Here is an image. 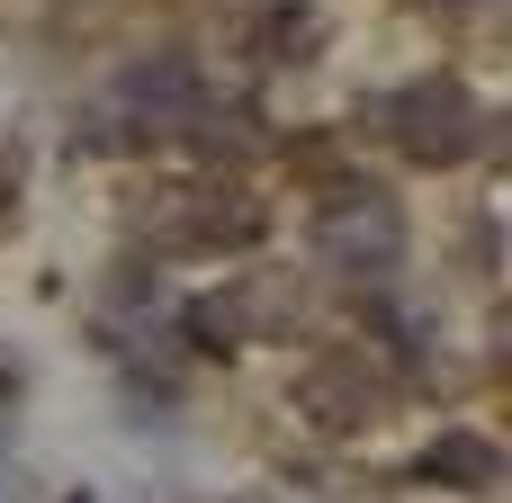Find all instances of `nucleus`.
Here are the masks:
<instances>
[{
  "label": "nucleus",
  "mask_w": 512,
  "mask_h": 503,
  "mask_svg": "<svg viewBox=\"0 0 512 503\" xmlns=\"http://www.w3.org/2000/svg\"><path fill=\"white\" fill-rule=\"evenodd\" d=\"M0 503H18V468L9 459H0Z\"/></svg>",
  "instance_id": "nucleus-9"
},
{
  "label": "nucleus",
  "mask_w": 512,
  "mask_h": 503,
  "mask_svg": "<svg viewBox=\"0 0 512 503\" xmlns=\"http://www.w3.org/2000/svg\"><path fill=\"white\" fill-rule=\"evenodd\" d=\"M405 9H432V18H468L477 0H405Z\"/></svg>",
  "instance_id": "nucleus-8"
},
{
  "label": "nucleus",
  "mask_w": 512,
  "mask_h": 503,
  "mask_svg": "<svg viewBox=\"0 0 512 503\" xmlns=\"http://www.w3.org/2000/svg\"><path fill=\"white\" fill-rule=\"evenodd\" d=\"M315 261L342 279H396L405 261V216L378 180H333L315 198Z\"/></svg>",
  "instance_id": "nucleus-2"
},
{
  "label": "nucleus",
  "mask_w": 512,
  "mask_h": 503,
  "mask_svg": "<svg viewBox=\"0 0 512 503\" xmlns=\"http://www.w3.org/2000/svg\"><path fill=\"white\" fill-rule=\"evenodd\" d=\"M423 477L450 486V495H495V486H504V450H495L486 432H441V441L423 450Z\"/></svg>",
  "instance_id": "nucleus-6"
},
{
  "label": "nucleus",
  "mask_w": 512,
  "mask_h": 503,
  "mask_svg": "<svg viewBox=\"0 0 512 503\" xmlns=\"http://www.w3.org/2000/svg\"><path fill=\"white\" fill-rule=\"evenodd\" d=\"M297 414H306L315 432H360V423H378V414H387V378H378V360H369V351H324V360H306V378H297Z\"/></svg>",
  "instance_id": "nucleus-4"
},
{
  "label": "nucleus",
  "mask_w": 512,
  "mask_h": 503,
  "mask_svg": "<svg viewBox=\"0 0 512 503\" xmlns=\"http://www.w3.org/2000/svg\"><path fill=\"white\" fill-rule=\"evenodd\" d=\"M378 126H387V144H396L405 162H423V171H450V162H468V153L495 135V117L477 108V90H468L459 72H414V81H396V90L378 99Z\"/></svg>",
  "instance_id": "nucleus-1"
},
{
  "label": "nucleus",
  "mask_w": 512,
  "mask_h": 503,
  "mask_svg": "<svg viewBox=\"0 0 512 503\" xmlns=\"http://www.w3.org/2000/svg\"><path fill=\"white\" fill-rule=\"evenodd\" d=\"M153 234H162V252H252L270 234V207L243 189H171Z\"/></svg>",
  "instance_id": "nucleus-3"
},
{
  "label": "nucleus",
  "mask_w": 512,
  "mask_h": 503,
  "mask_svg": "<svg viewBox=\"0 0 512 503\" xmlns=\"http://www.w3.org/2000/svg\"><path fill=\"white\" fill-rule=\"evenodd\" d=\"M117 108H135V126H153V135H180L207 108V72L189 54H135L117 72Z\"/></svg>",
  "instance_id": "nucleus-5"
},
{
  "label": "nucleus",
  "mask_w": 512,
  "mask_h": 503,
  "mask_svg": "<svg viewBox=\"0 0 512 503\" xmlns=\"http://www.w3.org/2000/svg\"><path fill=\"white\" fill-rule=\"evenodd\" d=\"M315 36H324V18H315L306 0H261L252 27H243V54H252V63H306Z\"/></svg>",
  "instance_id": "nucleus-7"
}]
</instances>
